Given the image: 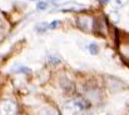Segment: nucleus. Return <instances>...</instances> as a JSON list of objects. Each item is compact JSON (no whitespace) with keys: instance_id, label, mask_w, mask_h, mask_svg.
Returning a JSON list of instances; mask_svg holds the SVG:
<instances>
[{"instance_id":"nucleus-1","label":"nucleus","mask_w":129,"mask_h":115,"mask_svg":"<svg viewBox=\"0 0 129 115\" xmlns=\"http://www.w3.org/2000/svg\"><path fill=\"white\" fill-rule=\"evenodd\" d=\"M75 106L80 110H85L89 108V103L85 101L84 99H75Z\"/></svg>"},{"instance_id":"nucleus-2","label":"nucleus","mask_w":129,"mask_h":115,"mask_svg":"<svg viewBox=\"0 0 129 115\" xmlns=\"http://www.w3.org/2000/svg\"><path fill=\"white\" fill-rule=\"evenodd\" d=\"M89 51H90V54L91 55H96V54H99V46H98V44H95V43H91L90 45H89Z\"/></svg>"},{"instance_id":"nucleus-3","label":"nucleus","mask_w":129,"mask_h":115,"mask_svg":"<svg viewBox=\"0 0 129 115\" xmlns=\"http://www.w3.org/2000/svg\"><path fill=\"white\" fill-rule=\"evenodd\" d=\"M48 29H49V24H46V23H42V24L37 25V31L38 33H45Z\"/></svg>"},{"instance_id":"nucleus-4","label":"nucleus","mask_w":129,"mask_h":115,"mask_svg":"<svg viewBox=\"0 0 129 115\" xmlns=\"http://www.w3.org/2000/svg\"><path fill=\"white\" fill-rule=\"evenodd\" d=\"M59 63H60V59L56 58V56H49V58H48V64H50L51 66H55V65H58Z\"/></svg>"},{"instance_id":"nucleus-5","label":"nucleus","mask_w":129,"mask_h":115,"mask_svg":"<svg viewBox=\"0 0 129 115\" xmlns=\"http://www.w3.org/2000/svg\"><path fill=\"white\" fill-rule=\"evenodd\" d=\"M46 8H48V3L46 1H39L37 4V9L38 10H45Z\"/></svg>"},{"instance_id":"nucleus-6","label":"nucleus","mask_w":129,"mask_h":115,"mask_svg":"<svg viewBox=\"0 0 129 115\" xmlns=\"http://www.w3.org/2000/svg\"><path fill=\"white\" fill-rule=\"evenodd\" d=\"M15 73H23V74H30V69H28V68H24V66H20V68H18L16 70H14Z\"/></svg>"},{"instance_id":"nucleus-7","label":"nucleus","mask_w":129,"mask_h":115,"mask_svg":"<svg viewBox=\"0 0 129 115\" xmlns=\"http://www.w3.org/2000/svg\"><path fill=\"white\" fill-rule=\"evenodd\" d=\"M60 24H61V23H60L59 20H54L53 23H50V24H49V29H56Z\"/></svg>"},{"instance_id":"nucleus-8","label":"nucleus","mask_w":129,"mask_h":115,"mask_svg":"<svg viewBox=\"0 0 129 115\" xmlns=\"http://www.w3.org/2000/svg\"><path fill=\"white\" fill-rule=\"evenodd\" d=\"M128 1L129 0H115L117 5H118V6H120V8H122V6H124V5H127V4H128Z\"/></svg>"},{"instance_id":"nucleus-9","label":"nucleus","mask_w":129,"mask_h":115,"mask_svg":"<svg viewBox=\"0 0 129 115\" xmlns=\"http://www.w3.org/2000/svg\"><path fill=\"white\" fill-rule=\"evenodd\" d=\"M98 1H99V3H102V4H107L109 0H98Z\"/></svg>"},{"instance_id":"nucleus-10","label":"nucleus","mask_w":129,"mask_h":115,"mask_svg":"<svg viewBox=\"0 0 129 115\" xmlns=\"http://www.w3.org/2000/svg\"><path fill=\"white\" fill-rule=\"evenodd\" d=\"M30 1H39V0H30Z\"/></svg>"}]
</instances>
